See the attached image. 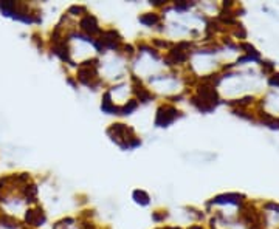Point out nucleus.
<instances>
[{
	"mask_svg": "<svg viewBox=\"0 0 279 229\" xmlns=\"http://www.w3.org/2000/svg\"><path fill=\"white\" fill-rule=\"evenodd\" d=\"M138 108H140V102L135 98H131L122 105H119V117H131Z\"/></svg>",
	"mask_w": 279,
	"mask_h": 229,
	"instance_id": "nucleus-9",
	"label": "nucleus"
},
{
	"mask_svg": "<svg viewBox=\"0 0 279 229\" xmlns=\"http://www.w3.org/2000/svg\"><path fill=\"white\" fill-rule=\"evenodd\" d=\"M106 133L110 138V141L115 142L121 150H134L143 144V141L140 135L135 132V129L124 123H112L107 127Z\"/></svg>",
	"mask_w": 279,
	"mask_h": 229,
	"instance_id": "nucleus-1",
	"label": "nucleus"
},
{
	"mask_svg": "<svg viewBox=\"0 0 279 229\" xmlns=\"http://www.w3.org/2000/svg\"><path fill=\"white\" fill-rule=\"evenodd\" d=\"M23 220H25L26 227H39L47 221V214L41 206H36V208H31V209L25 211Z\"/></svg>",
	"mask_w": 279,
	"mask_h": 229,
	"instance_id": "nucleus-5",
	"label": "nucleus"
},
{
	"mask_svg": "<svg viewBox=\"0 0 279 229\" xmlns=\"http://www.w3.org/2000/svg\"><path fill=\"white\" fill-rule=\"evenodd\" d=\"M150 217H152V221L153 223H157V224H163L168 218H169V212L166 211V209H157V211H153L152 214H150Z\"/></svg>",
	"mask_w": 279,
	"mask_h": 229,
	"instance_id": "nucleus-13",
	"label": "nucleus"
},
{
	"mask_svg": "<svg viewBox=\"0 0 279 229\" xmlns=\"http://www.w3.org/2000/svg\"><path fill=\"white\" fill-rule=\"evenodd\" d=\"M101 110L106 113V114H113V117H119V107L113 102L110 93L107 90L103 92V96H101Z\"/></svg>",
	"mask_w": 279,
	"mask_h": 229,
	"instance_id": "nucleus-7",
	"label": "nucleus"
},
{
	"mask_svg": "<svg viewBox=\"0 0 279 229\" xmlns=\"http://www.w3.org/2000/svg\"><path fill=\"white\" fill-rule=\"evenodd\" d=\"M0 226L8 227V229H17V227H20V221L11 214L0 212Z\"/></svg>",
	"mask_w": 279,
	"mask_h": 229,
	"instance_id": "nucleus-10",
	"label": "nucleus"
},
{
	"mask_svg": "<svg viewBox=\"0 0 279 229\" xmlns=\"http://www.w3.org/2000/svg\"><path fill=\"white\" fill-rule=\"evenodd\" d=\"M267 85L268 89L279 90V71H274L270 78H267Z\"/></svg>",
	"mask_w": 279,
	"mask_h": 229,
	"instance_id": "nucleus-14",
	"label": "nucleus"
},
{
	"mask_svg": "<svg viewBox=\"0 0 279 229\" xmlns=\"http://www.w3.org/2000/svg\"><path fill=\"white\" fill-rule=\"evenodd\" d=\"M78 31L85 34V36H88V37L97 39L103 33V25H101L100 19L95 14H91L88 11L87 14H84L78 20Z\"/></svg>",
	"mask_w": 279,
	"mask_h": 229,
	"instance_id": "nucleus-4",
	"label": "nucleus"
},
{
	"mask_svg": "<svg viewBox=\"0 0 279 229\" xmlns=\"http://www.w3.org/2000/svg\"><path fill=\"white\" fill-rule=\"evenodd\" d=\"M88 13V10H87V7L85 5H72L69 10H67V16L69 17H72L73 20H79L84 14H87Z\"/></svg>",
	"mask_w": 279,
	"mask_h": 229,
	"instance_id": "nucleus-12",
	"label": "nucleus"
},
{
	"mask_svg": "<svg viewBox=\"0 0 279 229\" xmlns=\"http://www.w3.org/2000/svg\"><path fill=\"white\" fill-rule=\"evenodd\" d=\"M246 197L243 194H239V192H227V194H219L212 197L211 200L206 202V211L211 212L214 211L215 208H225V206H231L234 208L236 211L246 202Z\"/></svg>",
	"mask_w": 279,
	"mask_h": 229,
	"instance_id": "nucleus-3",
	"label": "nucleus"
},
{
	"mask_svg": "<svg viewBox=\"0 0 279 229\" xmlns=\"http://www.w3.org/2000/svg\"><path fill=\"white\" fill-rule=\"evenodd\" d=\"M138 22L146 26V28H152V30H157V28L165 22V16L162 14V11H146L141 13L138 16Z\"/></svg>",
	"mask_w": 279,
	"mask_h": 229,
	"instance_id": "nucleus-6",
	"label": "nucleus"
},
{
	"mask_svg": "<svg viewBox=\"0 0 279 229\" xmlns=\"http://www.w3.org/2000/svg\"><path fill=\"white\" fill-rule=\"evenodd\" d=\"M180 118H183V111L177 105H174L168 101H163L159 104L157 110H155L153 124L159 129H168Z\"/></svg>",
	"mask_w": 279,
	"mask_h": 229,
	"instance_id": "nucleus-2",
	"label": "nucleus"
},
{
	"mask_svg": "<svg viewBox=\"0 0 279 229\" xmlns=\"http://www.w3.org/2000/svg\"><path fill=\"white\" fill-rule=\"evenodd\" d=\"M132 200H134V203H135V205H138V206H141V208L149 206L150 202H152V198H150L149 192H146L144 189H135V190L132 192Z\"/></svg>",
	"mask_w": 279,
	"mask_h": 229,
	"instance_id": "nucleus-8",
	"label": "nucleus"
},
{
	"mask_svg": "<svg viewBox=\"0 0 279 229\" xmlns=\"http://www.w3.org/2000/svg\"><path fill=\"white\" fill-rule=\"evenodd\" d=\"M258 67H259V74L262 76V78H270L274 71H276V65H274V62L273 61H268V59H261V62L258 64Z\"/></svg>",
	"mask_w": 279,
	"mask_h": 229,
	"instance_id": "nucleus-11",
	"label": "nucleus"
}]
</instances>
